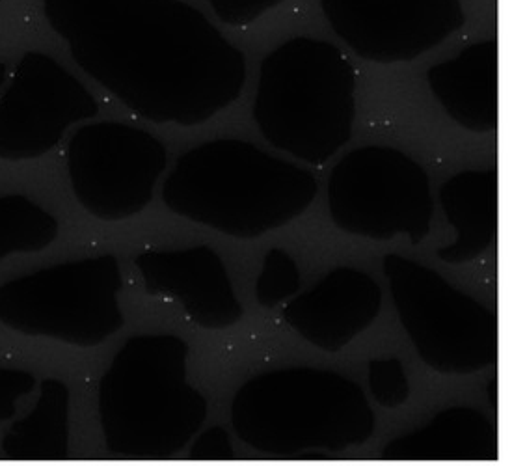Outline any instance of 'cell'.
<instances>
[{
  "mask_svg": "<svg viewBox=\"0 0 512 475\" xmlns=\"http://www.w3.org/2000/svg\"><path fill=\"white\" fill-rule=\"evenodd\" d=\"M120 263L84 258L0 285V321L15 332L97 347L123 326Z\"/></svg>",
  "mask_w": 512,
  "mask_h": 475,
  "instance_id": "obj_6",
  "label": "cell"
},
{
  "mask_svg": "<svg viewBox=\"0 0 512 475\" xmlns=\"http://www.w3.org/2000/svg\"><path fill=\"white\" fill-rule=\"evenodd\" d=\"M69 390L64 382H41V394L27 418L15 421L2 440L8 461L56 462L68 459Z\"/></svg>",
  "mask_w": 512,
  "mask_h": 475,
  "instance_id": "obj_17",
  "label": "cell"
},
{
  "mask_svg": "<svg viewBox=\"0 0 512 475\" xmlns=\"http://www.w3.org/2000/svg\"><path fill=\"white\" fill-rule=\"evenodd\" d=\"M187 341L135 336L99 382V418L118 461H172L207 418V399L187 382Z\"/></svg>",
  "mask_w": 512,
  "mask_h": 475,
  "instance_id": "obj_4",
  "label": "cell"
},
{
  "mask_svg": "<svg viewBox=\"0 0 512 475\" xmlns=\"http://www.w3.org/2000/svg\"><path fill=\"white\" fill-rule=\"evenodd\" d=\"M324 15L352 51L377 64L410 62L457 32L460 0H321Z\"/></svg>",
  "mask_w": 512,
  "mask_h": 475,
  "instance_id": "obj_11",
  "label": "cell"
},
{
  "mask_svg": "<svg viewBox=\"0 0 512 475\" xmlns=\"http://www.w3.org/2000/svg\"><path fill=\"white\" fill-rule=\"evenodd\" d=\"M4 79H6V66L0 62V86L4 84Z\"/></svg>",
  "mask_w": 512,
  "mask_h": 475,
  "instance_id": "obj_24",
  "label": "cell"
},
{
  "mask_svg": "<svg viewBox=\"0 0 512 475\" xmlns=\"http://www.w3.org/2000/svg\"><path fill=\"white\" fill-rule=\"evenodd\" d=\"M432 94L455 122L473 133H492L499 123V45L485 40L457 58L429 69Z\"/></svg>",
  "mask_w": 512,
  "mask_h": 475,
  "instance_id": "obj_14",
  "label": "cell"
},
{
  "mask_svg": "<svg viewBox=\"0 0 512 475\" xmlns=\"http://www.w3.org/2000/svg\"><path fill=\"white\" fill-rule=\"evenodd\" d=\"M369 382L371 392L382 407L397 408L405 405L410 386L406 380L405 367L397 358L371 360Z\"/></svg>",
  "mask_w": 512,
  "mask_h": 475,
  "instance_id": "obj_20",
  "label": "cell"
},
{
  "mask_svg": "<svg viewBox=\"0 0 512 475\" xmlns=\"http://www.w3.org/2000/svg\"><path fill=\"white\" fill-rule=\"evenodd\" d=\"M99 112L79 79L43 53H27L0 99V159L25 161L53 150L73 123Z\"/></svg>",
  "mask_w": 512,
  "mask_h": 475,
  "instance_id": "obj_10",
  "label": "cell"
},
{
  "mask_svg": "<svg viewBox=\"0 0 512 475\" xmlns=\"http://www.w3.org/2000/svg\"><path fill=\"white\" fill-rule=\"evenodd\" d=\"M151 295L179 302L196 325L222 330L243 319L230 276L209 246L185 250H149L136 258Z\"/></svg>",
  "mask_w": 512,
  "mask_h": 475,
  "instance_id": "obj_12",
  "label": "cell"
},
{
  "mask_svg": "<svg viewBox=\"0 0 512 475\" xmlns=\"http://www.w3.org/2000/svg\"><path fill=\"white\" fill-rule=\"evenodd\" d=\"M34 386L36 379L32 373L0 367V421L14 418L19 397L30 394Z\"/></svg>",
  "mask_w": 512,
  "mask_h": 475,
  "instance_id": "obj_22",
  "label": "cell"
},
{
  "mask_svg": "<svg viewBox=\"0 0 512 475\" xmlns=\"http://www.w3.org/2000/svg\"><path fill=\"white\" fill-rule=\"evenodd\" d=\"M499 459L496 427L470 407L442 410L410 435L393 440L382 451L390 462H492Z\"/></svg>",
  "mask_w": 512,
  "mask_h": 475,
  "instance_id": "obj_15",
  "label": "cell"
},
{
  "mask_svg": "<svg viewBox=\"0 0 512 475\" xmlns=\"http://www.w3.org/2000/svg\"><path fill=\"white\" fill-rule=\"evenodd\" d=\"M317 196L311 172L237 138H218L177 159L162 187L176 215L239 239L300 217Z\"/></svg>",
  "mask_w": 512,
  "mask_h": 475,
  "instance_id": "obj_2",
  "label": "cell"
},
{
  "mask_svg": "<svg viewBox=\"0 0 512 475\" xmlns=\"http://www.w3.org/2000/svg\"><path fill=\"white\" fill-rule=\"evenodd\" d=\"M187 459L196 462L235 461L237 455L231 448L228 433L222 427H213L194 442Z\"/></svg>",
  "mask_w": 512,
  "mask_h": 475,
  "instance_id": "obj_23",
  "label": "cell"
},
{
  "mask_svg": "<svg viewBox=\"0 0 512 475\" xmlns=\"http://www.w3.org/2000/svg\"><path fill=\"white\" fill-rule=\"evenodd\" d=\"M298 287L300 274L297 263L287 252L280 248H272L265 258L263 271L257 278L256 297L259 304L265 308H274L291 295H295Z\"/></svg>",
  "mask_w": 512,
  "mask_h": 475,
  "instance_id": "obj_19",
  "label": "cell"
},
{
  "mask_svg": "<svg viewBox=\"0 0 512 475\" xmlns=\"http://www.w3.org/2000/svg\"><path fill=\"white\" fill-rule=\"evenodd\" d=\"M382 289L364 271L341 267L283 308V321L328 353L341 351L378 317Z\"/></svg>",
  "mask_w": 512,
  "mask_h": 475,
  "instance_id": "obj_13",
  "label": "cell"
},
{
  "mask_svg": "<svg viewBox=\"0 0 512 475\" xmlns=\"http://www.w3.org/2000/svg\"><path fill=\"white\" fill-rule=\"evenodd\" d=\"M328 209L341 230L373 241H391L405 233L412 245H419L431 231V181L403 151L365 146L334 168Z\"/></svg>",
  "mask_w": 512,
  "mask_h": 475,
  "instance_id": "obj_8",
  "label": "cell"
},
{
  "mask_svg": "<svg viewBox=\"0 0 512 475\" xmlns=\"http://www.w3.org/2000/svg\"><path fill=\"white\" fill-rule=\"evenodd\" d=\"M231 420L243 442L274 461L328 459L375 431L364 390L319 367H285L248 380L233 399Z\"/></svg>",
  "mask_w": 512,
  "mask_h": 475,
  "instance_id": "obj_3",
  "label": "cell"
},
{
  "mask_svg": "<svg viewBox=\"0 0 512 475\" xmlns=\"http://www.w3.org/2000/svg\"><path fill=\"white\" fill-rule=\"evenodd\" d=\"M445 217L457 241L438 250L447 263L479 258L496 243L499 230V176L496 168L466 170L447 179L440 190Z\"/></svg>",
  "mask_w": 512,
  "mask_h": 475,
  "instance_id": "obj_16",
  "label": "cell"
},
{
  "mask_svg": "<svg viewBox=\"0 0 512 475\" xmlns=\"http://www.w3.org/2000/svg\"><path fill=\"white\" fill-rule=\"evenodd\" d=\"M384 272L399 319L427 366L444 375H470L496 364V313L399 254L384 258Z\"/></svg>",
  "mask_w": 512,
  "mask_h": 475,
  "instance_id": "obj_7",
  "label": "cell"
},
{
  "mask_svg": "<svg viewBox=\"0 0 512 475\" xmlns=\"http://www.w3.org/2000/svg\"><path fill=\"white\" fill-rule=\"evenodd\" d=\"M58 235L56 218L23 194L0 196V259L40 252Z\"/></svg>",
  "mask_w": 512,
  "mask_h": 475,
  "instance_id": "obj_18",
  "label": "cell"
},
{
  "mask_svg": "<svg viewBox=\"0 0 512 475\" xmlns=\"http://www.w3.org/2000/svg\"><path fill=\"white\" fill-rule=\"evenodd\" d=\"M283 0H209L215 14L231 27H248Z\"/></svg>",
  "mask_w": 512,
  "mask_h": 475,
  "instance_id": "obj_21",
  "label": "cell"
},
{
  "mask_svg": "<svg viewBox=\"0 0 512 475\" xmlns=\"http://www.w3.org/2000/svg\"><path fill=\"white\" fill-rule=\"evenodd\" d=\"M356 71L336 45L295 38L261 64L254 120L278 150L324 164L352 136Z\"/></svg>",
  "mask_w": 512,
  "mask_h": 475,
  "instance_id": "obj_5",
  "label": "cell"
},
{
  "mask_svg": "<svg viewBox=\"0 0 512 475\" xmlns=\"http://www.w3.org/2000/svg\"><path fill=\"white\" fill-rule=\"evenodd\" d=\"M66 163L82 207L101 220H123L151 202L166 168V148L138 127L90 123L71 136Z\"/></svg>",
  "mask_w": 512,
  "mask_h": 475,
  "instance_id": "obj_9",
  "label": "cell"
},
{
  "mask_svg": "<svg viewBox=\"0 0 512 475\" xmlns=\"http://www.w3.org/2000/svg\"><path fill=\"white\" fill-rule=\"evenodd\" d=\"M54 32L136 116L200 125L239 99L244 55L183 0H43Z\"/></svg>",
  "mask_w": 512,
  "mask_h": 475,
  "instance_id": "obj_1",
  "label": "cell"
}]
</instances>
